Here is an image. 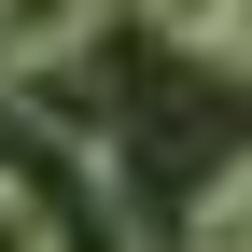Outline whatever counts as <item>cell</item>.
Segmentation results:
<instances>
[{
    "mask_svg": "<svg viewBox=\"0 0 252 252\" xmlns=\"http://www.w3.org/2000/svg\"><path fill=\"white\" fill-rule=\"evenodd\" d=\"M0 168L42 196L56 252H126V196H112V140H84V126H42V140H14Z\"/></svg>",
    "mask_w": 252,
    "mask_h": 252,
    "instance_id": "6da1fadb",
    "label": "cell"
},
{
    "mask_svg": "<svg viewBox=\"0 0 252 252\" xmlns=\"http://www.w3.org/2000/svg\"><path fill=\"white\" fill-rule=\"evenodd\" d=\"M112 28V0H0V70H56Z\"/></svg>",
    "mask_w": 252,
    "mask_h": 252,
    "instance_id": "7a4b0ae2",
    "label": "cell"
},
{
    "mask_svg": "<svg viewBox=\"0 0 252 252\" xmlns=\"http://www.w3.org/2000/svg\"><path fill=\"white\" fill-rule=\"evenodd\" d=\"M182 252H252V154H238V168H224V182L196 196V224H182Z\"/></svg>",
    "mask_w": 252,
    "mask_h": 252,
    "instance_id": "3957f363",
    "label": "cell"
},
{
    "mask_svg": "<svg viewBox=\"0 0 252 252\" xmlns=\"http://www.w3.org/2000/svg\"><path fill=\"white\" fill-rule=\"evenodd\" d=\"M140 28L182 42V56H210V42H224V0H140Z\"/></svg>",
    "mask_w": 252,
    "mask_h": 252,
    "instance_id": "277c9868",
    "label": "cell"
},
{
    "mask_svg": "<svg viewBox=\"0 0 252 252\" xmlns=\"http://www.w3.org/2000/svg\"><path fill=\"white\" fill-rule=\"evenodd\" d=\"M0 252H56V224H42V196H28L14 168H0Z\"/></svg>",
    "mask_w": 252,
    "mask_h": 252,
    "instance_id": "5b68a950",
    "label": "cell"
},
{
    "mask_svg": "<svg viewBox=\"0 0 252 252\" xmlns=\"http://www.w3.org/2000/svg\"><path fill=\"white\" fill-rule=\"evenodd\" d=\"M210 56H224V70H252V0H224V42H210Z\"/></svg>",
    "mask_w": 252,
    "mask_h": 252,
    "instance_id": "8992f818",
    "label": "cell"
}]
</instances>
